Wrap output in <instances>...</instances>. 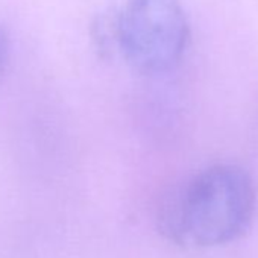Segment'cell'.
<instances>
[{
  "instance_id": "obj_1",
  "label": "cell",
  "mask_w": 258,
  "mask_h": 258,
  "mask_svg": "<svg viewBox=\"0 0 258 258\" xmlns=\"http://www.w3.org/2000/svg\"><path fill=\"white\" fill-rule=\"evenodd\" d=\"M255 188L240 167L219 164L169 196L158 216L161 234L187 247H213L238 238L250 225Z\"/></svg>"
},
{
  "instance_id": "obj_2",
  "label": "cell",
  "mask_w": 258,
  "mask_h": 258,
  "mask_svg": "<svg viewBox=\"0 0 258 258\" xmlns=\"http://www.w3.org/2000/svg\"><path fill=\"white\" fill-rule=\"evenodd\" d=\"M118 52L145 75L172 70L182 59L190 28L178 0H126L117 13Z\"/></svg>"
},
{
  "instance_id": "obj_3",
  "label": "cell",
  "mask_w": 258,
  "mask_h": 258,
  "mask_svg": "<svg viewBox=\"0 0 258 258\" xmlns=\"http://www.w3.org/2000/svg\"><path fill=\"white\" fill-rule=\"evenodd\" d=\"M10 56H11V44H10V37L4 26L0 25V79L5 75L7 67L10 64Z\"/></svg>"
}]
</instances>
